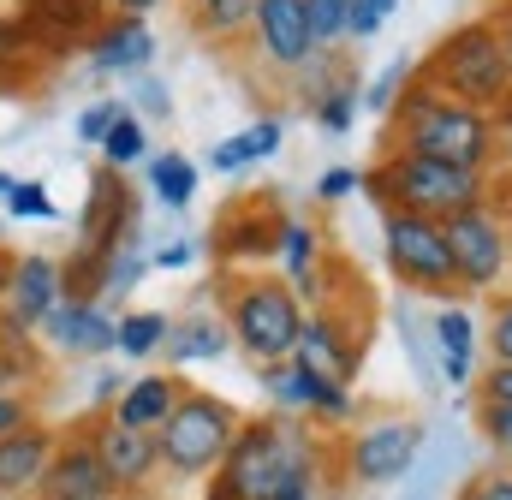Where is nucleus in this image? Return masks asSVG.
<instances>
[{
  "mask_svg": "<svg viewBox=\"0 0 512 500\" xmlns=\"http://www.w3.org/2000/svg\"><path fill=\"white\" fill-rule=\"evenodd\" d=\"M209 500H316V447L280 417L239 423Z\"/></svg>",
  "mask_w": 512,
  "mask_h": 500,
  "instance_id": "nucleus-1",
  "label": "nucleus"
},
{
  "mask_svg": "<svg viewBox=\"0 0 512 500\" xmlns=\"http://www.w3.org/2000/svg\"><path fill=\"white\" fill-rule=\"evenodd\" d=\"M399 155H423V161H447V167H465V173H483L495 137H489V114L441 96V90H405L399 108Z\"/></svg>",
  "mask_w": 512,
  "mask_h": 500,
  "instance_id": "nucleus-2",
  "label": "nucleus"
},
{
  "mask_svg": "<svg viewBox=\"0 0 512 500\" xmlns=\"http://www.w3.org/2000/svg\"><path fill=\"white\" fill-rule=\"evenodd\" d=\"M435 84L441 96L489 114L512 96V60H507V42L495 24H459L441 48H435Z\"/></svg>",
  "mask_w": 512,
  "mask_h": 500,
  "instance_id": "nucleus-3",
  "label": "nucleus"
},
{
  "mask_svg": "<svg viewBox=\"0 0 512 500\" xmlns=\"http://www.w3.org/2000/svg\"><path fill=\"white\" fill-rule=\"evenodd\" d=\"M376 191L387 197V209H405V215H423V221H453V215L483 203V173L423 161V155H393L376 173Z\"/></svg>",
  "mask_w": 512,
  "mask_h": 500,
  "instance_id": "nucleus-4",
  "label": "nucleus"
},
{
  "mask_svg": "<svg viewBox=\"0 0 512 500\" xmlns=\"http://www.w3.org/2000/svg\"><path fill=\"white\" fill-rule=\"evenodd\" d=\"M233 435H239V411L227 399L185 393L173 405V417L155 429V447H161V465L173 477H203V471H221Z\"/></svg>",
  "mask_w": 512,
  "mask_h": 500,
  "instance_id": "nucleus-5",
  "label": "nucleus"
},
{
  "mask_svg": "<svg viewBox=\"0 0 512 500\" xmlns=\"http://www.w3.org/2000/svg\"><path fill=\"white\" fill-rule=\"evenodd\" d=\"M227 328L233 340L245 346V358L274 370L286 358H298V334H304V316H298V298L280 286V280H251L233 292V310H227Z\"/></svg>",
  "mask_w": 512,
  "mask_h": 500,
  "instance_id": "nucleus-6",
  "label": "nucleus"
},
{
  "mask_svg": "<svg viewBox=\"0 0 512 500\" xmlns=\"http://www.w3.org/2000/svg\"><path fill=\"white\" fill-rule=\"evenodd\" d=\"M387 233V262L405 286H423V292H441L453 286V250H447V233L441 221H423V215H405V209H387L382 221Z\"/></svg>",
  "mask_w": 512,
  "mask_h": 500,
  "instance_id": "nucleus-7",
  "label": "nucleus"
},
{
  "mask_svg": "<svg viewBox=\"0 0 512 500\" xmlns=\"http://www.w3.org/2000/svg\"><path fill=\"white\" fill-rule=\"evenodd\" d=\"M429 429L411 423V417H387V423H370L364 435H352L346 447V471L364 483V489H387V483H405L417 453H423Z\"/></svg>",
  "mask_w": 512,
  "mask_h": 500,
  "instance_id": "nucleus-8",
  "label": "nucleus"
},
{
  "mask_svg": "<svg viewBox=\"0 0 512 500\" xmlns=\"http://www.w3.org/2000/svg\"><path fill=\"white\" fill-rule=\"evenodd\" d=\"M441 233H447V250H453V274L465 286H495L501 280V268H507V227L483 203L453 215V221H441Z\"/></svg>",
  "mask_w": 512,
  "mask_h": 500,
  "instance_id": "nucleus-9",
  "label": "nucleus"
},
{
  "mask_svg": "<svg viewBox=\"0 0 512 500\" xmlns=\"http://www.w3.org/2000/svg\"><path fill=\"white\" fill-rule=\"evenodd\" d=\"M256 36H262L268 66H280V72H310L322 60L304 0H256Z\"/></svg>",
  "mask_w": 512,
  "mask_h": 500,
  "instance_id": "nucleus-10",
  "label": "nucleus"
},
{
  "mask_svg": "<svg viewBox=\"0 0 512 500\" xmlns=\"http://www.w3.org/2000/svg\"><path fill=\"white\" fill-rule=\"evenodd\" d=\"M36 500H114V477L90 435H72L54 447V465L36 483Z\"/></svg>",
  "mask_w": 512,
  "mask_h": 500,
  "instance_id": "nucleus-11",
  "label": "nucleus"
},
{
  "mask_svg": "<svg viewBox=\"0 0 512 500\" xmlns=\"http://www.w3.org/2000/svg\"><path fill=\"white\" fill-rule=\"evenodd\" d=\"M60 268H54V256H18L12 268H6V328H42L48 322V310L60 304Z\"/></svg>",
  "mask_w": 512,
  "mask_h": 500,
  "instance_id": "nucleus-12",
  "label": "nucleus"
},
{
  "mask_svg": "<svg viewBox=\"0 0 512 500\" xmlns=\"http://www.w3.org/2000/svg\"><path fill=\"white\" fill-rule=\"evenodd\" d=\"M90 441H96V453H102V465H108V477H114V495H120V489H143V483L161 471V447H155L149 429H131V423L102 417V423L90 429Z\"/></svg>",
  "mask_w": 512,
  "mask_h": 500,
  "instance_id": "nucleus-13",
  "label": "nucleus"
},
{
  "mask_svg": "<svg viewBox=\"0 0 512 500\" xmlns=\"http://www.w3.org/2000/svg\"><path fill=\"white\" fill-rule=\"evenodd\" d=\"M42 334H48V346H54V352H66V358H102V352H114L120 322H114L108 310H96V304L60 298V304L48 310Z\"/></svg>",
  "mask_w": 512,
  "mask_h": 500,
  "instance_id": "nucleus-14",
  "label": "nucleus"
},
{
  "mask_svg": "<svg viewBox=\"0 0 512 500\" xmlns=\"http://www.w3.org/2000/svg\"><path fill=\"white\" fill-rule=\"evenodd\" d=\"M268 393L286 405V411H310V417H352V387H340V381H328V375H316L304 358H286V364H274L268 370Z\"/></svg>",
  "mask_w": 512,
  "mask_h": 500,
  "instance_id": "nucleus-15",
  "label": "nucleus"
},
{
  "mask_svg": "<svg viewBox=\"0 0 512 500\" xmlns=\"http://www.w3.org/2000/svg\"><path fill=\"white\" fill-rule=\"evenodd\" d=\"M54 429H42V423H24L18 435H6L0 441V500L12 495H36V483L48 477V465H54Z\"/></svg>",
  "mask_w": 512,
  "mask_h": 500,
  "instance_id": "nucleus-16",
  "label": "nucleus"
},
{
  "mask_svg": "<svg viewBox=\"0 0 512 500\" xmlns=\"http://www.w3.org/2000/svg\"><path fill=\"white\" fill-rule=\"evenodd\" d=\"M298 358L310 364L316 375H328V381H352L358 370V346L340 334V322L334 316H304V334H298Z\"/></svg>",
  "mask_w": 512,
  "mask_h": 500,
  "instance_id": "nucleus-17",
  "label": "nucleus"
},
{
  "mask_svg": "<svg viewBox=\"0 0 512 500\" xmlns=\"http://www.w3.org/2000/svg\"><path fill=\"white\" fill-rule=\"evenodd\" d=\"M179 399H185V393H179V381H173V375H137L126 393H120V405H114L108 417H114V423H131V429H149V435H155V429L173 417V405H179Z\"/></svg>",
  "mask_w": 512,
  "mask_h": 500,
  "instance_id": "nucleus-18",
  "label": "nucleus"
},
{
  "mask_svg": "<svg viewBox=\"0 0 512 500\" xmlns=\"http://www.w3.org/2000/svg\"><path fill=\"white\" fill-rule=\"evenodd\" d=\"M429 334H435V358H441L447 387H465L471 370H477V328H471V316L465 310H441L429 322Z\"/></svg>",
  "mask_w": 512,
  "mask_h": 500,
  "instance_id": "nucleus-19",
  "label": "nucleus"
},
{
  "mask_svg": "<svg viewBox=\"0 0 512 500\" xmlns=\"http://www.w3.org/2000/svg\"><path fill=\"white\" fill-rule=\"evenodd\" d=\"M155 54V30L143 18H114L96 36V72H143Z\"/></svg>",
  "mask_w": 512,
  "mask_h": 500,
  "instance_id": "nucleus-20",
  "label": "nucleus"
},
{
  "mask_svg": "<svg viewBox=\"0 0 512 500\" xmlns=\"http://www.w3.org/2000/svg\"><path fill=\"white\" fill-rule=\"evenodd\" d=\"M280 149V120H256L245 131H233V137H221L215 149H209V167L215 173H239V167H251V161H268Z\"/></svg>",
  "mask_w": 512,
  "mask_h": 500,
  "instance_id": "nucleus-21",
  "label": "nucleus"
},
{
  "mask_svg": "<svg viewBox=\"0 0 512 500\" xmlns=\"http://www.w3.org/2000/svg\"><path fill=\"white\" fill-rule=\"evenodd\" d=\"M227 352V328L215 316H197V322H179L167 334V358L173 364H203V358H221Z\"/></svg>",
  "mask_w": 512,
  "mask_h": 500,
  "instance_id": "nucleus-22",
  "label": "nucleus"
},
{
  "mask_svg": "<svg viewBox=\"0 0 512 500\" xmlns=\"http://www.w3.org/2000/svg\"><path fill=\"white\" fill-rule=\"evenodd\" d=\"M191 24L203 36L227 42V36H239V30L256 24V0H191Z\"/></svg>",
  "mask_w": 512,
  "mask_h": 500,
  "instance_id": "nucleus-23",
  "label": "nucleus"
},
{
  "mask_svg": "<svg viewBox=\"0 0 512 500\" xmlns=\"http://www.w3.org/2000/svg\"><path fill=\"white\" fill-rule=\"evenodd\" d=\"M0 215H12V221H54V215H60V203H54L36 179L0 173Z\"/></svg>",
  "mask_w": 512,
  "mask_h": 500,
  "instance_id": "nucleus-24",
  "label": "nucleus"
},
{
  "mask_svg": "<svg viewBox=\"0 0 512 500\" xmlns=\"http://www.w3.org/2000/svg\"><path fill=\"white\" fill-rule=\"evenodd\" d=\"M447 453L453 447H441V435H429L417 465H411V477L399 483V500H441V489H447Z\"/></svg>",
  "mask_w": 512,
  "mask_h": 500,
  "instance_id": "nucleus-25",
  "label": "nucleus"
},
{
  "mask_svg": "<svg viewBox=\"0 0 512 500\" xmlns=\"http://www.w3.org/2000/svg\"><path fill=\"white\" fill-rule=\"evenodd\" d=\"M149 185H155V197L167 209H185L197 197V167L185 155H161V161H149Z\"/></svg>",
  "mask_w": 512,
  "mask_h": 500,
  "instance_id": "nucleus-26",
  "label": "nucleus"
},
{
  "mask_svg": "<svg viewBox=\"0 0 512 500\" xmlns=\"http://www.w3.org/2000/svg\"><path fill=\"white\" fill-rule=\"evenodd\" d=\"M167 334H173V322L161 316V310H131V316H120V352L126 358H149L155 346H167Z\"/></svg>",
  "mask_w": 512,
  "mask_h": 500,
  "instance_id": "nucleus-27",
  "label": "nucleus"
},
{
  "mask_svg": "<svg viewBox=\"0 0 512 500\" xmlns=\"http://www.w3.org/2000/svg\"><path fill=\"white\" fill-rule=\"evenodd\" d=\"M280 262H286V274L292 280H316V227H304V221H286L280 227Z\"/></svg>",
  "mask_w": 512,
  "mask_h": 500,
  "instance_id": "nucleus-28",
  "label": "nucleus"
},
{
  "mask_svg": "<svg viewBox=\"0 0 512 500\" xmlns=\"http://www.w3.org/2000/svg\"><path fill=\"white\" fill-rule=\"evenodd\" d=\"M304 12H310V36H316V48H322V42H346L358 0H304Z\"/></svg>",
  "mask_w": 512,
  "mask_h": 500,
  "instance_id": "nucleus-29",
  "label": "nucleus"
},
{
  "mask_svg": "<svg viewBox=\"0 0 512 500\" xmlns=\"http://www.w3.org/2000/svg\"><path fill=\"white\" fill-rule=\"evenodd\" d=\"M316 120H322V131H352V120H358V90L352 84L322 90L316 96Z\"/></svg>",
  "mask_w": 512,
  "mask_h": 500,
  "instance_id": "nucleus-30",
  "label": "nucleus"
},
{
  "mask_svg": "<svg viewBox=\"0 0 512 500\" xmlns=\"http://www.w3.org/2000/svg\"><path fill=\"white\" fill-rule=\"evenodd\" d=\"M143 149H149V143H143V125L131 120V114L114 125L108 137H102V155H108V167H131V161H143Z\"/></svg>",
  "mask_w": 512,
  "mask_h": 500,
  "instance_id": "nucleus-31",
  "label": "nucleus"
},
{
  "mask_svg": "<svg viewBox=\"0 0 512 500\" xmlns=\"http://www.w3.org/2000/svg\"><path fill=\"white\" fill-rule=\"evenodd\" d=\"M405 78H411V60H393V66H387L382 78L370 84L364 108H370V114H393V108H399V96H405Z\"/></svg>",
  "mask_w": 512,
  "mask_h": 500,
  "instance_id": "nucleus-32",
  "label": "nucleus"
},
{
  "mask_svg": "<svg viewBox=\"0 0 512 500\" xmlns=\"http://www.w3.org/2000/svg\"><path fill=\"white\" fill-rule=\"evenodd\" d=\"M399 12V0H358V12H352V42H370L376 30H382V18H393Z\"/></svg>",
  "mask_w": 512,
  "mask_h": 500,
  "instance_id": "nucleus-33",
  "label": "nucleus"
},
{
  "mask_svg": "<svg viewBox=\"0 0 512 500\" xmlns=\"http://www.w3.org/2000/svg\"><path fill=\"white\" fill-rule=\"evenodd\" d=\"M120 120H126V102H102V108H90V114L78 120V137H84V143H102Z\"/></svg>",
  "mask_w": 512,
  "mask_h": 500,
  "instance_id": "nucleus-34",
  "label": "nucleus"
},
{
  "mask_svg": "<svg viewBox=\"0 0 512 500\" xmlns=\"http://www.w3.org/2000/svg\"><path fill=\"white\" fill-rule=\"evenodd\" d=\"M483 435H489V447H495V453L512 465V411H501V405H483Z\"/></svg>",
  "mask_w": 512,
  "mask_h": 500,
  "instance_id": "nucleus-35",
  "label": "nucleus"
},
{
  "mask_svg": "<svg viewBox=\"0 0 512 500\" xmlns=\"http://www.w3.org/2000/svg\"><path fill=\"white\" fill-rule=\"evenodd\" d=\"M459 500H512V471H483V477H471Z\"/></svg>",
  "mask_w": 512,
  "mask_h": 500,
  "instance_id": "nucleus-36",
  "label": "nucleus"
},
{
  "mask_svg": "<svg viewBox=\"0 0 512 500\" xmlns=\"http://www.w3.org/2000/svg\"><path fill=\"white\" fill-rule=\"evenodd\" d=\"M358 185H364V173H352V167H334V173H322L316 197H322V203H340V197H352Z\"/></svg>",
  "mask_w": 512,
  "mask_h": 500,
  "instance_id": "nucleus-37",
  "label": "nucleus"
},
{
  "mask_svg": "<svg viewBox=\"0 0 512 500\" xmlns=\"http://www.w3.org/2000/svg\"><path fill=\"white\" fill-rule=\"evenodd\" d=\"M489 352H495V364H512V304H501L489 322Z\"/></svg>",
  "mask_w": 512,
  "mask_h": 500,
  "instance_id": "nucleus-38",
  "label": "nucleus"
},
{
  "mask_svg": "<svg viewBox=\"0 0 512 500\" xmlns=\"http://www.w3.org/2000/svg\"><path fill=\"white\" fill-rule=\"evenodd\" d=\"M483 405H501V411H512V364H495V370L483 375Z\"/></svg>",
  "mask_w": 512,
  "mask_h": 500,
  "instance_id": "nucleus-39",
  "label": "nucleus"
},
{
  "mask_svg": "<svg viewBox=\"0 0 512 500\" xmlns=\"http://www.w3.org/2000/svg\"><path fill=\"white\" fill-rule=\"evenodd\" d=\"M131 102H137L143 114H155V120H167V114H173V96H167V84H155V78H143Z\"/></svg>",
  "mask_w": 512,
  "mask_h": 500,
  "instance_id": "nucleus-40",
  "label": "nucleus"
},
{
  "mask_svg": "<svg viewBox=\"0 0 512 500\" xmlns=\"http://www.w3.org/2000/svg\"><path fill=\"white\" fill-rule=\"evenodd\" d=\"M30 423V411H24V393H0V441L6 435H18Z\"/></svg>",
  "mask_w": 512,
  "mask_h": 500,
  "instance_id": "nucleus-41",
  "label": "nucleus"
},
{
  "mask_svg": "<svg viewBox=\"0 0 512 500\" xmlns=\"http://www.w3.org/2000/svg\"><path fill=\"white\" fill-rule=\"evenodd\" d=\"M191 256H197V245H191V239H167V245H155V256H149V262H155V268H185Z\"/></svg>",
  "mask_w": 512,
  "mask_h": 500,
  "instance_id": "nucleus-42",
  "label": "nucleus"
},
{
  "mask_svg": "<svg viewBox=\"0 0 512 500\" xmlns=\"http://www.w3.org/2000/svg\"><path fill=\"white\" fill-rule=\"evenodd\" d=\"M126 387H131V381H126V375H114V370L96 375V405H120V393H126Z\"/></svg>",
  "mask_w": 512,
  "mask_h": 500,
  "instance_id": "nucleus-43",
  "label": "nucleus"
},
{
  "mask_svg": "<svg viewBox=\"0 0 512 500\" xmlns=\"http://www.w3.org/2000/svg\"><path fill=\"white\" fill-rule=\"evenodd\" d=\"M12 54H18V24H12V18H0V72L12 66Z\"/></svg>",
  "mask_w": 512,
  "mask_h": 500,
  "instance_id": "nucleus-44",
  "label": "nucleus"
},
{
  "mask_svg": "<svg viewBox=\"0 0 512 500\" xmlns=\"http://www.w3.org/2000/svg\"><path fill=\"white\" fill-rule=\"evenodd\" d=\"M114 6H120V18H143V12L161 6V0H114Z\"/></svg>",
  "mask_w": 512,
  "mask_h": 500,
  "instance_id": "nucleus-45",
  "label": "nucleus"
},
{
  "mask_svg": "<svg viewBox=\"0 0 512 500\" xmlns=\"http://www.w3.org/2000/svg\"><path fill=\"white\" fill-rule=\"evenodd\" d=\"M501 42H507V60H512V12H507V24H501Z\"/></svg>",
  "mask_w": 512,
  "mask_h": 500,
  "instance_id": "nucleus-46",
  "label": "nucleus"
},
{
  "mask_svg": "<svg viewBox=\"0 0 512 500\" xmlns=\"http://www.w3.org/2000/svg\"><path fill=\"white\" fill-rule=\"evenodd\" d=\"M6 387H12V370H6V364H0V393H6Z\"/></svg>",
  "mask_w": 512,
  "mask_h": 500,
  "instance_id": "nucleus-47",
  "label": "nucleus"
},
{
  "mask_svg": "<svg viewBox=\"0 0 512 500\" xmlns=\"http://www.w3.org/2000/svg\"><path fill=\"white\" fill-rule=\"evenodd\" d=\"M42 6H60V0H42Z\"/></svg>",
  "mask_w": 512,
  "mask_h": 500,
  "instance_id": "nucleus-48",
  "label": "nucleus"
}]
</instances>
